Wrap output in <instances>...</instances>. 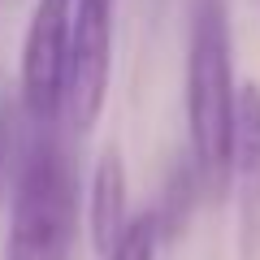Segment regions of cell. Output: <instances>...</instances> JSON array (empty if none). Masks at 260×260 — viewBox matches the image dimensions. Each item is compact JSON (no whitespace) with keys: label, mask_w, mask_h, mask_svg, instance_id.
Returning a JSON list of instances; mask_svg holds the SVG:
<instances>
[{"label":"cell","mask_w":260,"mask_h":260,"mask_svg":"<svg viewBox=\"0 0 260 260\" xmlns=\"http://www.w3.org/2000/svg\"><path fill=\"white\" fill-rule=\"evenodd\" d=\"M130 174L117 143H104L91 169V191H87V230H91L95 256H109L130 230Z\"/></svg>","instance_id":"cell-6"},{"label":"cell","mask_w":260,"mask_h":260,"mask_svg":"<svg viewBox=\"0 0 260 260\" xmlns=\"http://www.w3.org/2000/svg\"><path fill=\"white\" fill-rule=\"evenodd\" d=\"M39 130L35 121L22 113L18 100H0V200L13 191V182H18L22 165H26L30 148H35L39 139Z\"/></svg>","instance_id":"cell-7"},{"label":"cell","mask_w":260,"mask_h":260,"mask_svg":"<svg viewBox=\"0 0 260 260\" xmlns=\"http://www.w3.org/2000/svg\"><path fill=\"white\" fill-rule=\"evenodd\" d=\"M70 26H74V0H35L18 61V104L35 126H52L65 109Z\"/></svg>","instance_id":"cell-3"},{"label":"cell","mask_w":260,"mask_h":260,"mask_svg":"<svg viewBox=\"0 0 260 260\" xmlns=\"http://www.w3.org/2000/svg\"><path fill=\"white\" fill-rule=\"evenodd\" d=\"M78 243V182L65 143L52 126L39 130L35 148L9 191L5 260H74Z\"/></svg>","instance_id":"cell-2"},{"label":"cell","mask_w":260,"mask_h":260,"mask_svg":"<svg viewBox=\"0 0 260 260\" xmlns=\"http://www.w3.org/2000/svg\"><path fill=\"white\" fill-rule=\"evenodd\" d=\"M234 35L225 0H191L186 18V139L191 169L204 195L230 191V130H234Z\"/></svg>","instance_id":"cell-1"},{"label":"cell","mask_w":260,"mask_h":260,"mask_svg":"<svg viewBox=\"0 0 260 260\" xmlns=\"http://www.w3.org/2000/svg\"><path fill=\"white\" fill-rule=\"evenodd\" d=\"M230 186L243 217V251L260 239V83H239L230 130Z\"/></svg>","instance_id":"cell-5"},{"label":"cell","mask_w":260,"mask_h":260,"mask_svg":"<svg viewBox=\"0 0 260 260\" xmlns=\"http://www.w3.org/2000/svg\"><path fill=\"white\" fill-rule=\"evenodd\" d=\"M200 195H204V186H200V174L191 169V160L178 165L174 174H169V182H165L160 208H152V217H156V225H160V239H178V234L186 230L195 204H200Z\"/></svg>","instance_id":"cell-8"},{"label":"cell","mask_w":260,"mask_h":260,"mask_svg":"<svg viewBox=\"0 0 260 260\" xmlns=\"http://www.w3.org/2000/svg\"><path fill=\"white\" fill-rule=\"evenodd\" d=\"M160 243H165V239H160L156 217H152V213H139L135 221H130V230L121 234V243H117L104 260H156Z\"/></svg>","instance_id":"cell-9"},{"label":"cell","mask_w":260,"mask_h":260,"mask_svg":"<svg viewBox=\"0 0 260 260\" xmlns=\"http://www.w3.org/2000/svg\"><path fill=\"white\" fill-rule=\"evenodd\" d=\"M113 13L117 0H74L70 65H65V117L74 130H91L109 100L113 74Z\"/></svg>","instance_id":"cell-4"}]
</instances>
